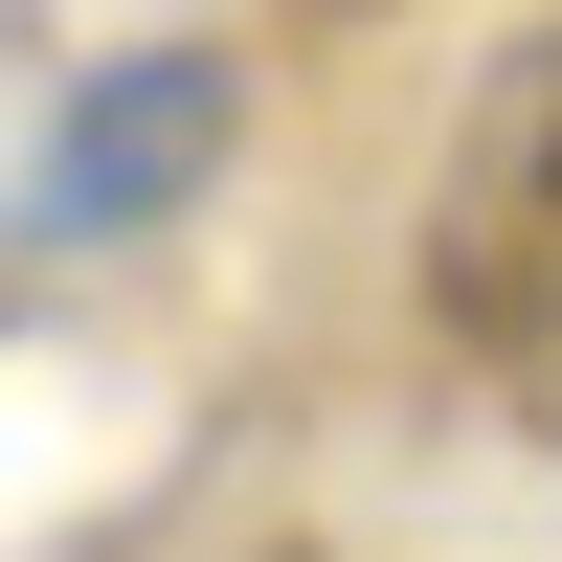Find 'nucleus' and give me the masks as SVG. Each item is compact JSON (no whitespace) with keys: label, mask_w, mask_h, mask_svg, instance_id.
Segmentation results:
<instances>
[{"label":"nucleus","mask_w":562,"mask_h":562,"mask_svg":"<svg viewBox=\"0 0 562 562\" xmlns=\"http://www.w3.org/2000/svg\"><path fill=\"white\" fill-rule=\"evenodd\" d=\"M225 135H248V68H225V45H90V68L45 90L23 225L45 248H135V225H180L225 180Z\"/></svg>","instance_id":"1"},{"label":"nucleus","mask_w":562,"mask_h":562,"mask_svg":"<svg viewBox=\"0 0 562 562\" xmlns=\"http://www.w3.org/2000/svg\"><path fill=\"white\" fill-rule=\"evenodd\" d=\"M428 293L473 315L495 360H562V23L495 45L473 135H450V203H428Z\"/></svg>","instance_id":"2"}]
</instances>
